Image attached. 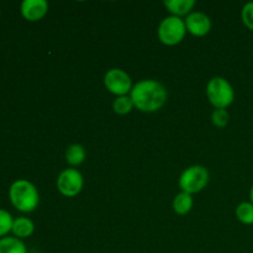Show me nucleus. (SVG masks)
I'll return each mask as SVG.
<instances>
[{
	"label": "nucleus",
	"mask_w": 253,
	"mask_h": 253,
	"mask_svg": "<svg viewBox=\"0 0 253 253\" xmlns=\"http://www.w3.org/2000/svg\"><path fill=\"white\" fill-rule=\"evenodd\" d=\"M133 108H135V105H133L132 99L127 95L118 96L113 104L114 111L119 115H126V114L131 113Z\"/></svg>",
	"instance_id": "nucleus-16"
},
{
	"label": "nucleus",
	"mask_w": 253,
	"mask_h": 253,
	"mask_svg": "<svg viewBox=\"0 0 253 253\" xmlns=\"http://www.w3.org/2000/svg\"><path fill=\"white\" fill-rule=\"evenodd\" d=\"M12 224H14V219L11 214L6 210L0 209V239L11 231Z\"/></svg>",
	"instance_id": "nucleus-17"
},
{
	"label": "nucleus",
	"mask_w": 253,
	"mask_h": 253,
	"mask_svg": "<svg viewBox=\"0 0 253 253\" xmlns=\"http://www.w3.org/2000/svg\"><path fill=\"white\" fill-rule=\"evenodd\" d=\"M35 231V225L29 217H16L14 220V224H12L11 232L14 234L15 237L17 239H26L30 237Z\"/></svg>",
	"instance_id": "nucleus-11"
},
{
	"label": "nucleus",
	"mask_w": 253,
	"mask_h": 253,
	"mask_svg": "<svg viewBox=\"0 0 253 253\" xmlns=\"http://www.w3.org/2000/svg\"><path fill=\"white\" fill-rule=\"evenodd\" d=\"M236 217L240 222L245 225L253 224V204L252 203H241L236 208Z\"/></svg>",
	"instance_id": "nucleus-15"
},
{
	"label": "nucleus",
	"mask_w": 253,
	"mask_h": 253,
	"mask_svg": "<svg viewBox=\"0 0 253 253\" xmlns=\"http://www.w3.org/2000/svg\"><path fill=\"white\" fill-rule=\"evenodd\" d=\"M209 183V172L203 166H192L179 178L180 189L188 194H195L204 189Z\"/></svg>",
	"instance_id": "nucleus-5"
},
{
	"label": "nucleus",
	"mask_w": 253,
	"mask_h": 253,
	"mask_svg": "<svg viewBox=\"0 0 253 253\" xmlns=\"http://www.w3.org/2000/svg\"><path fill=\"white\" fill-rule=\"evenodd\" d=\"M66 160L71 166H79L85 160V150L82 145H71L67 148Z\"/></svg>",
	"instance_id": "nucleus-14"
},
{
	"label": "nucleus",
	"mask_w": 253,
	"mask_h": 253,
	"mask_svg": "<svg viewBox=\"0 0 253 253\" xmlns=\"http://www.w3.org/2000/svg\"><path fill=\"white\" fill-rule=\"evenodd\" d=\"M193 204H194V202H193L192 195L182 192L173 200V210H174L175 214L185 215L192 210Z\"/></svg>",
	"instance_id": "nucleus-13"
},
{
	"label": "nucleus",
	"mask_w": 253,
	"mask_h": 253,
	"mask_svg": "<svg viewBox=\"0 0 253 253\" xmlns=\"http://www.w3.org/2000/svg\"><path fill=\"white\" fill-rule=\"evenodd\" d=\"M20 11L27 21H39L46 16L48 11V2L46 0H24Z\"/></svg>",
	"instance_id": "nucleus-9"
},
{
	"label": "nucleus",
	"mask_w": 253,
	"mask_h": 253,
	"mask_svg": "<svg viewBox=\"0 0 253 253\" xmlns=\"http://www.w3.org/2000/svg\"><path fill=\"white\" fill-rule=\"evenodd\" d=\"M32 253H40V252H32Z\"/></svg>",
	"instance_id": "nucleus-21"
},
{
	"label": "nucleus",
	"mask_w": 253,
	"mask_h": 253,
	"mask_svg": "<svg viewBox=\"0 0 253 253\" xmlns=\"http://www.w3.org/2000/svg\"><path fill=\"white\" fill-rule=\"evenodd\" d=\"M167 89L160 82L145 79L135 84L130 93L133 105L142 113H155L167 101Z\"/></svg>",
	"instance_id": "nucleus-1"
},
{
	"label": "nucleus",
	"mask_w": 253,
	"mask_h": 253,
	"mask_svg": "<svg viewBox=\"0 0 253 253\" xmlns=\"http://www.w3.org/2000/svg\"><path fill=\"white\" fill-rule=\"evenodd\" d=\"M229 113L226 111V109H215L214 113L211 115V121L216 127L222 128L229 124Z\"/></svg>",
	"instance_id": "nucleus-18"
},
{
	"label": "nucleus",
	"mask_w": 253,
	"mask_h": 253,
	"mask_svg": "<svg viewBox=\"0 0 253 253\" xmlns=\"http://www.w3.org/2000/svg\"><path fill=\"white\" fill-rule=\"evenodd\" d=\"M165 6L172 14V16L180 17L190 14L193 7L195 6V1L194 0H167L165 1Z\"/></svg>",
	"instance_id": "nucleus-10"
},
{
	"label": "nucleus",
	"mask_w": 253,
	"mask_h": 253,
	"mask_svg": "<svg viewBox=\"0 0 253 253\" xmlns=\"http://www.w3.org/2000/svg\"><path fill=\"white\" fill-rule=\"evenodd\" d=\"M84 185L83 175L78 169L67 168L57 179V188L62 195L67 198H73L82 192Z\"/></svg>",
	"instance_id": "nucleus-7"
},
{
	"label": "nucleus",
	"mask_w": 253,
	"mask_h": 253,
	"mask_svg": "<svg viewBox=\"0 0 253 253\" xmlns=\"http://www.w3.org/2000/svg\"><path fill=\"white\" fill-rule=\"evenodd\" d=\"M9 199L15 209L21 212H31L36 210L40 203L37 188L26 179H17L10 185Z\"/></svg>",
	"instance_id": "nucleus-2"
},
{
	"label": "nucleus",
	"mask_w": 253,
	"mask_h": 253,
	"mask_svg": "<svg viewBox=\"0 0 253 253\" xmlns=\"http://www.w3.org/2000/svg\"><path fill=\"white\" fill-rule=\"evenodd\" d=\"M158 39L166 46H175L184 40L187 34L184 20L177 16H168L161 21L157 30Z\"/></svg>",
	"instance_id": "nucleus-4"
},
{
	"label": "nucleus",
	"mask_w": 253,
	"mask_h": 253,
	"mask_svg": "<svg viewBox=\"0 0 253 253\" xmlns=\"http://www.w3.org/2000/svg\"><path fill=\"white\" fill-rule=\"evenodd\" d=\"M184 22L187 31L192 34L193 36L203 37L209 34L210 30H211V21H210L209 16L205 15L204 12H190L187 19L184 20Z\"/></svg>",
	"instance_id": "nucleus-8"
},
{
	"label": "nucleus",
	"mask_w": 253,
	"mask_h": 253,
	"mask_svg": "<svg viewBox=\"0 0 253 253\" xmlns=\"http://www.w3.org/2000/svg\"><path fill=\"white\" fill-rule=\"evenodd\" d=\"M250 198H251V203L253 204V187L251 188V192H250Z\"/></svg>",
	"instance_id": "nucleus-20"
},
{
	"label": "nucleus",
	"mask_w": 253,
	"mask_h": 253,
	"mask_svg": "<svg viewBox=\"0 0 253 253\" xmlns=\"http://www.w3.org/2000/svg\"><path fill=\"white\" fill-rule=\"evenodd\" d=\"M0 253H27L24 242L17 237H1Z\"/></svg>",
	"instance_id": "nucleus-12"
},
{
	"label": "nucleus",
	"mask_w": 253,
	"mask_h": 253,
	"mask_svg": "<svg viewBox=\"0 0 253 253\" xmlns=\"http://www.w3.org/2000/svg\"><path fill=\"white\" fill-rule=\"evenodd\" d=\"M104 85L116 96L127 95L133 88L130 76L125 71L119 68H113L106 72L104 77Z\"/></svg>",
	"instance_id": "nucleus-6"
},
{
	"label": "nucleus",
	"mask_w": 253,
	"mask_h": 253,
	"mask_svg": "<svg viewBox=\"0 0 253 253\" xmlns=\"http://www.w3.org/2000/svg\"><path fill=\"white\" fill-rule=\"evenodd\" d=\"M207 96L215 109H226L235 100L231 84L222 77H214L207 85Z\"/></svg>",
	"instance_id": "nucleus-3"
},
{
	"label": "nucleus",
	"mask_w": 253,
	"mask_h": 253,
	"mask_svg": "<svg viewBox=\"0 0 253 253\" xmlns=\"http://www.w3.org/2000/svg\"><path fill=\"white\" fill-rule=\"evenodd\" d=\"M241 19L245 26L249 30L253 31V1L247 2L244 7H242Z\"/></svg>",
	"instance_id": "nucleus-19"
}]
</instances>
